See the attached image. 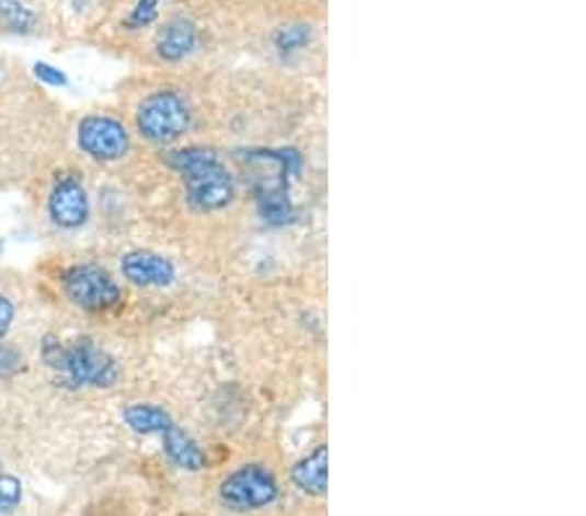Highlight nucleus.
<instances>
[{"instance_id":"4","label":"nucleus","mask_w":586,"mask_h":516,"mask_svg":"<svg viewBox=\"0 0 586 516\" xmlns=\"http://www.w3.org/2000/svg\"><path fill=\"white\" fill-rule=\"evenodd\" d=\"M60 285H64L66 298L87 313H107L120 306L123 300V290L113 279V274L96 264L71 266L64 272Z\"/></svg>"},{"instance_id":"20","label":"nucleus","mask_w":586,"mask_h":516,"mask_svg":"<svg viewBox=\"0 0 586 516\" xmlns=\"http://www.w3.org/2000/svg\"><path fill=\"white\" fill-rule=\"evenodd\" d=\"M13 316H16V308H13V302L5 298V295H0V342H3L5 334L11 332Z\"/></svg>"},{"instance_id":"19","label":"nucleus","mask_w":586,"mask_h":516,"mask_svg":"<svg viewBox=\"0 0 586 516\" xmlns=\"http://www.w3.org/2000/svg\"><path fill=\"white\" fill-rule=\"evenodd\" d=\"M34 76H37V79L43 81V84H47V87H66L68 84L66 73L60 71V68L50 66V64H37V66H34Z\"/></svg>"},{"instance_id":"15","label":"nucleus","mask_w":586,"mask_h":516,"mask_svg":"<svg viewBox=\"0 0 586 516\" xmlns=\"http://www.w3.org/2000/svg\"><path fill=\"white\" fill-rule=\"evenodd\" d=\"M310 39H313V26L310 24H287L274 32V47L279 53L302 50V47L310 45Z\"/></svg>"},{"instance_id":"7","label":"nucleus","mask_w":586,"mask_h":516,"mask_svg":"<svg viewBox=\"0 0 586 516\" xmlns=\"http://www.w3.org/2000/svg\"><path fill=\"white\" fill-rule=\"evenodd\" d=\"M47 215L60 230H79L89 219V196L84 183L73 172H60L47 196Z\"/></svg>"},{"instance_id":"6","label":"nucleus","mask_w":586,"mask_h":516,"mask_svg":"<svg viewBox=\"0 0 586 516\" xmlns=\"http://www.w3.org/2000/svg\"><path fill=\"white\" fill-rule=\"evenodd\" d=\"M185 196L196 211H222L234 198V177L225 168L222 160L206 164L185 177Z\"/></svg>"},{"instance_id":"11","label":"nucleus","mask_w":586,"mask_h":516,"mask_svg":"<svg viewBox=\"0 0 586 516\" xmlns=\"http://www.w3.org/2000/svg\"><path fill=\"white\" fill-rule=\"evenodd\" d=\"M292 485L306 495H326L329 491V449L319 446L315 451H310L308 457H302L300 462H295L292 472Z\"/></svg>"},{"instance_id":"5","label":"nucleus","mask_w":586,"mask_h":516,"mask_svg":"<svg viewBox=\"0 0 586 516\" xmlns=\"http://www.w3.org/2000/svg\"><path fill=\"white\" fill-rule=\"evenodd\" d=\"M76 144L94 162H117L128 154V128L113 115H87L76 128Z\"/></svg>"},{"instance_id":"8","label":"nucleus","mask_w":586,"mask_h":516,"mask_svg":"<svg viewBox=\"0 0 586 516\" xmlns=\"http://www.w3.org/2000/svg\"><path fill=\"white\" fill-rule=\"evenodd\" d=\"M120 272L136 287H170L175 282L172 261L151 251H128L120 259Z\"/></svg>"},{"instance_id":"18","label":"nucleus","mask_w":586,"mask_h":516,"mask_svg":"<svg viewBox=\"0 0 586 516\" xmlns=\"http://www.w3.org/2000/svg\"><path fill=\"white\" fill-rule=\"evenodd\" d=\"M22 368V353L16 347L0 342V381H9Z\"/></svg>"},{"instance_id":"2","label":"nucleus","mask_w":586,"mask_h":516,"mask_svg":"<svg viewBox=\"0 0 586 516\" xmlns=\"http://www.w3.org/2000/svg\"><path fill=\"white\" fill-rule=\"evenodd\" d=\"M191 107L181 92L175 89H160L151 92L136 107V130L149 144H168L183 139L191 128Z\"/></svg>"},{"instance_id":"14","label":"nucleus","mask_w":586,"mask_h":516,"mask_svg":"<svg viewBox=\"0 0 586 516\" xmlns=\"http://www.w3.org/2000/svg\"><path fill=\"white\" fill-rule=\"evenodd\" d=\"M34 22H37V16H34V11L24 0H0V24L9 32L26 34Z\"/></svg>"},{"instance_id":"1","label":"nucleus","mask_w":586,"mask_h":516,"mask_svg":"<svg viewBox=\"0 0 586 516\" xmlns=\"http://www.w3.org/2000/svg\"><path fill=\"white\" fill-rule=\"evenodd\" d=\"M43 357L53 370H58L73 387L110 389L120 378L117 360L89 336H81L73 344H60L55 336H45Z\"/></svg>"},{"instance_id":"16","label":"nucleus","mask_w":586,"mask_h":516,"mask_svg":"<svg viewBox=\"0 0 586 516\" xmlns=\"http://www.w3.org/2000/svg\"><path fill=\"white\" fill-rule=\"evenodd\" d=\"M22 480L13 478V474L0 472V514H11L16 512L19 504H22Z\"/></svg>"},{"instance_id":"17","label":"nucleus","mask_w":586,"mask_h":516,"mask_svg":"<svg viewBox=\"0 0 586 516\" xmlns=\"http://www.w3.org/2000/svg\"><path fill=\"white\" fill-rule=\"evenodd\" d=\"M157 13H160V0H136V5L130 9L128 19L123 24H126V30H143V26H149L151 22L157 19Z\"/></svg>"},{"instance_id":"10","label":"nucleus","mask_w":586,"mask_h":516,"mask_svg":"<svg viewBox=\"0 0 586 516\" xmlns=\"http://www.w3.org/2000/svg\"><path fill=\"white\" fill-rule=\"evenodd\" d=\"M162 451L170 459V465L177 467V470L202 472L206 467V454L202 451V446L193 442L188 433L175 423L162 433Z\"/></svg>"},{"instance_id":"3","label":"nucleus","mask_w":586,"mask_h":516,"mask_svg":"<svg viewBox=\"0 0 586 516\" xmlns=\"http://www.w3.org/2000/svg\"><path fill=\"white\" fill-rule=\"evenodd\" d=\"M279 501V483L264 465H243L219 483V504L234 514L261 512Z\"/></svg>"},{"instance_id":"12","label":"nucleus","mask_w":586,"mask_h":516,"mask_svg":"<svg viewBox=\"0 0 586 516\" xmlns=\"http://www.w3.org/2000/svg\"><path fill=\"white\" fill-rule=\"evenodd\" d=\"M123 420H126V425L134 433H139V436H162L164 431L172 425V417L164 412L162 408H157V404H143V402H136V404H128L126 410H123Z\"/></svg>"},{"instance_id":"9","label":"nucleus","mask_w":586,"mask_h":516,"mask_svg":"<svg viewBox=\"0 0 586 516\" xmlns=\"http://www.w3.org/2000/svg\"><path fill=\"white\" fill-rule=\"evenodd\" d=\"M157 55L168 64H181L198 47V30L188 19H172L157 34Z\"/></svg>"},{"instance_id":"13","label":"nucleus","mask_w":586,"mask_h":516,"mask_svg":"<svg viewBox=\"0 0 586 516\" xmlns=\"http://www.w3.org/2000/svg\"><path fill=\"white\" fill-rule=\"evenodd\" d=\"M219 154L214 149H206V147H185V149H175L168 154V164L172 170L177 172V175L188 177L191 172L206 168V164L217 162Z\"/></svg>"}]
</instances>
